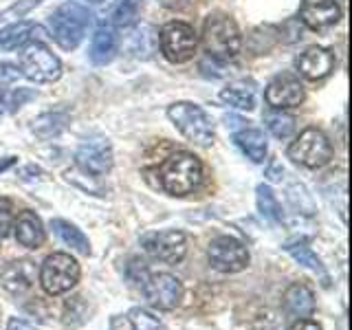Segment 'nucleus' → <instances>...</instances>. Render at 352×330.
I'll return each mask as SVG.
<instances>
[{
	"mask_svg": "<svg viewBox=\"0 0 352 330\" xmlns=\"http://www.w3.org/2000/svg\"><path fill=\"white\" fill-rule=\"evenodd\" d=\"M159 183L170 196H187L203 183V163L192 152H174L159 168Z\"/></svg>",
	"mask_w": 352,
	"mask_h": 330,
	"instance_id": "obj_1",
	"label": "nucleus"
},
{
	"mask_svg": "<svg viewBox=\"0 0 352 330\" xmlns=\"http://www.w3.org/2000/svg\"><path fill=\"white\" fill-rule=\"evenodd\" d=\"M91 22H93V14L88 11V7H84L82 3H75V0H69V3L60 5L51 14L49 18L51 36L58 42L60 49L73 51L86 38Z\"/></svg>",
	"mask_w": 352,
	"mask_h": 330,
	"instance_id": "obj_2",
	"label": "nucleus"
},
{
	"mask_svg": "<svg viewBox=\"0 0 352 330\" xmlns=\"http://www.w3.org/2000/svg\"><path fill=\"white\" fill-rule=\"evenodd\" d=\"M203 47L209 58L234 60L242 49V36L236 20L227 14L207 16L203 25Z\"/></svg>",
	"mask_w": 352,
	"mask_h": 330,
	"instance_id": "obj_3",
	"label": "nucleus"
},
{
	"mask_svg": "<svg viewBox=\"0 0 352 330\" xmlns=\"http://www.w3.org/2000/svg\"><path fill=\"white\" fill-rule=\"evenodd\" d=\"M18 69H20V75H25L31 82L49 84V82L60 80L62 62L47 44L33 40V42H27L25 47H20Z\"/></svg>",
	"mask_w": 352,
	"mask_h": 330,
	"instance_id": "obj_4",
	"label": "nucleus"
},
{
	"mask_svg": "<svg viewBox=\"0 0 352 330\" xmlns=\"http://www.w3.org/2000/svg\"><path fill=\"white\" fill-rule=\"evenodd\" d=\"M168 117L181 135L196 146H212L214 143V121L201 106L192 102H176L168 108Z\"/></svg>",
	"mask_w": 352,
	"mask_h": 330,
	"instance_id": "obj_5",
	"label": "nucleus"
},
{
	"mask_svg": "<svg viewBox=\"0 0 352 330\" xmlns=\"http://www.w3.org/2000/svg\"><path fill=\"white\" fill-rule=\"evenodd\" d=\"M289 159L308 170L324 168L333 159V143L319 128H306L289 146Z\"/></svg>",
	"mask_w": 352,
	"mask_h": 330,
	"instance_id": "obj_6",
	"label": "nucleus"
},
{
	"mask_svg": "<svg viewBox=\"0 0 352 330\" xmlns=\"http://www.w3.org/2000/svg\"><path fill=\"white\" fill-rule=\"evenodd\" d=\"M82 269L71 253H51L40 267V284L49 295H64L80 282Z\"/></svg>",
	"mask_w": 352,
	"mask_h": 330,
	"instance_id": "obj_7",
	"label": "nucleus"
},
{
	"mask_svg": "<svg viewBox=\"0 0 352 330\" xmlns=\"http://www.w3.org/2000/svg\"><path fill=\"white\" fill-rule=\"evenodd\" d=\"M159 49L163 58L172 64L190 62L198 49V36L192 25L183 20H172L159 31Z\"/></svg>",
	"mask_w": 352,
	"mask_h": 330,
	"instance_id": "obj_8",
	"label": "nucleus"
},
{
	"mask_svg": "<svg viewBox=\"0 0 352 330\" xmlns=\"http://www.w3.org/2000/svg\"><path fill=\"white\" fill-rule=\"evenodd\" d=\"M207 258L209 264L220 273H240L249 264V251L245 242L234 236H218L209 242Z\"/></svg>",
	"mask_w": 352,
	"mask_h": 330,
	"instance_id": "obj_9",
	"label": "nucleus"
},
{
	"mask_svg": "<svg viewBox=\"0 0 352 330\" xmlns=\"http://www.w3.org/2000/svg\"><path fill=\"white\" fill-rule=\"evenodd\" d=\"M141 247L152 260L179 264L187 253V236L176 229L152 231V234H146L141 238Z\"/></svg>",
	"mask_w": 352,
	"mask_h": 330,
	"instance_id": "obj_10",
	"label": "nucleus"
},
{
	"mask_svg": "<svg viewBox=\"0 0 352 330\" xmlns=\"http://www.w3.org/2000/svg\"><path fill=\"white\" fill-rule=\"evenodd\" d=\"M146 302L157 311H172L183 300V284L172 273H152L141 284Z\"/></svg>",
	"mask_w": 352,
	"mask_h": 330,
	"instance_id": "obj_11",
	"label": "nucleus"
},
{
	"mask_svg": "<svg viewBox=\"0 0 352 330\" xmlns=\"http://www.w3.org/2000/svg\"><path fill=\"white\" fill-rule=\"evenodd\" d=\"M75 163L84 174L99 179L113 168V146L102 137L86 139L75 152Z\"/></svg>",
	"mask_w": 352,
	"mask_h": 330,
	"instance_id": "obj_12",
	"label": "nucleus"
},
{
	"mask_svg": "<svg viewBox=\"0 0 352 330\" xmlns=\"http://www.w3.org/2000/svg\"><path fill=\"white\" fill-rule=\"evenodd\" d=\"M264 99H267L269 108H295L304 102V86L300 77L293 73H280L264 88Z\"/></svg>",
	"mask_w": 352,
	"mask_h": 330,
	"instance_id": "obj_13",
	"label": "nucleus"
},
{
	"mask_svg": "<svg viewBox=\"0 0 352 330\" xmlns=\"http://www.w3.org/2000/svg\"><path fill=\"white\" fill-rule=\"evenodd\" d=\"M341 18V9L337 0H302L300 5V20L308 29L324 31L335 27Z\"/></svg>",
	"mask_w": 352,
	"mask_h": 330,
	"instance_id": "obj_14",
	"label": "nucleus"
},
{
	"mask_svg": "<svg viewBox=\"0 0 352 330\" xmlns=\"http://www.w3.org/2000/svg\"><path fill=\"white\" fill-rule=\"evenodd\" d=\"M295 66L304 80L317 82V80H324V77L330 75V71H333V66H335V55L328 49L317 47L315 44V47H308L297 55Z\"/></svg>",
	"mask_w": 352,
	"mask_h": 330,
	"instance_id": "obj_15",
	"label": "nucleus"
},
{
	"mask_svg": "<svg viewBox=\"0 0 352 330\" xmlns=\"http://www.w3.org/2000/svg\"><path fill=\"white\" fill-rule=\"evenodd\" d=\"M33 282H36V267H33L29 260L9 262L7 267L0 271V286L16 297L29 293Z\"/></svg>",
	"mask_w": 352,
	"mask_h": 330,
	"instance_id": "obj_16",
	"label": "nucleus"
},
{
	"mask_svg": "<svg viewBox=\"0 0 352 330\" xmlns=\"http://www.w3.org/2000/svg\"><path fill=\"white\" fill-rule=\"evenodd\" d=\"M14 231H16V240L18 245L27 247V249H40L44 245V225L36 212H20L18 220H14Z\"/></svg>",
	"mask_w": 352,
	"mask_h": 330,
	"instance_id": "obj_17",
	"label": "nucleus"
},
{
	"mask_svg": "<svg viewBox=\"0 0 352 330\" xmlns=\"http://www.w3.org/2000/svg\"><path fill=\"white\" fill-rule=\"evenodd\" d=\"M119 49V38H117V31L110 27V25H102L95 36L91 40V51H88V58L95 66H106L115 60Z\"/></svg>",
	"mask_w": 352,
	"mask_h": 330,
	"instance_id": "obj_18",
	"label": "nucleus"
},
{
	"mask_svg": "<svg viewBox=\"0 0 352 330\" xmlns=\"http://www.w3.org/2000/svg\"><path fill=\"white\" fill-rule=\"evenodd\" d=\"M234 141L249 161H253V163L267 161L269 143H267V137H264V132L260 128H242L240 132L234 135Z\"/></svg>",
	"mask_w": 352,
	"mask_h": 330,
	"instance_id": "obj_19",
	"label": "nucleus"
},
{
	"mask_svg": "<svg viewBox=\"0 0 352 330\" xmlns=\"http://www.w3.org/2000/svg\"><path fill=\"white\" fill-rule=\"evenodd\" d=\"M284 308L291 317L304 319L315 311V295L306 284H293L284 293Z\"/></svg>",
	"mask_w": 352,
	"mask_h": 330,
	"instance_id": "obj_20",
	"label": "nucleus"
},
{
	"mask_svg": "<svg viewBox=\"0 0 352 330\" xmlns=\"http://www.w3.org/2000/svg\"><path fill=\"white\" fill-rule=\"evenodd\" d=\"M159 49V31L152 25H139L128 38V51L137 60H150Z\"/></svg>",
	"mask_w": 352,
	"mask_h": 330,
	"instance_id": "obj_21",
	"label": "nucleus"
},
{
	"mask_svg": "<svg viewBox=\"0 0 352 330\" xmlns=\"http://www.w3.org/2000/svg\"><path fill=\"white\" fill-rule=\"evenodd\" d=\"M220 99H223V104H227L231 108L253 110L256 108V86L245 80L229 82L223 91H220Z\"/></svg>",
	"mask_w": 352,
	"mask_h": 330,
	"instance_id": "obj_22",
	"label": "nucleus"
},
{
	"mask_svg": "<svg viewBox=\"0 0 352 330\" xmlns=\"http://www.w3.org/2000/svg\"><path fill=\"white\" fill-rule=\"evenodd\" d=\"M38 27L29 20H16L9 22L0 29V49L3 51H16L31 40V33H36Z\"/></svg>",
	"mask_w": 352,
	"mask_h": 330,
	"instance_id": "obj_23",
	"label": "nucleus"
},
{
	"mask_svg": "<svg viewBox=\"0 0 352 330\" xmlns=\"http://www.w3.org/2000/svg\"><path fill=\"white\" fill-rule=\"evenodd\" d=\"M51 229L55 231V236H58L66 247L82 253V256H88V253H91V242H88V238L82 234V229H77L73 223H69V220L55 218V220H51Z\"/></svg>",
	"mask_w": 352,
	"mask_h": 330,
	"instance_id": "obj_24",
	"label": "nucleus"
},
{
	"mask_svg": "<svg viewBox=\"0 0 352 330\" xmlns=\"http://www.w3.org/2000/svg\"><path fill=\"white\" fill-rule=\"evenodd\" d=\"M264 126H267V130L275 139L286 141L289 137H293V132L297 128V119L291 113H286V110L269 108L264 113Z\"/></svg>",
	"mask_w": 352,
	"mask_h": 330,
	"instance_id": "obj_25",
	"label": "nucleus"
},
{
	"mask_svg": "<svg viewBox=\"0 0 352 330\" xmlns=\"http://www.w3.org/2000/svg\"><path fill=\"white\" fill-rule=\"evenodd\" d=\"M69 115L62 113V110H53V113H42L40 117L33 119V132L40 139H53L62 135L69 126Z\"/></svg>",
	"mask_w": 352,
	"mask_h": 330,
	"instance_id": "obj_26",
	"label": "nucleus"
},
{
	"mask_svg": "<svg viewBox=\"0 0 352 330\" xmlns=\"http://www.w3.org/2000/svg\"><path fill=\"white\" fill-rule=\"evenodd\" d=\"M143 0H117L110 11V27L113 29H130L137 25L141 16Z\"/></svg>",
	"mask_w": 352,
	"mask_h": 330,
	"instance_id": "obj_27",
	"label": "nucleus"
},
{
	"mask_svg": "<svg viewBox=\"0 0 352 330\" xmlns=\"http://www.w3.org/2000/svg\"><path fill=\"white\" fill-rule=\"evenodd\" d=\"M284 249L289 251L297 262L304 264L306 269H311L313 273H317L319 278H322L324 286H328V284H330V278H328V273H326V269H324L322 260H319V258L315 256L311 247L304 245V242H297V245H293V242H289V245H286Z\"/></svg>",
	"mask_w": 352,
	"mask_h": 330,
	"instance_id": "obj_28",
	"label": "nucleus"
},
{
	"mask_svg": "<svg viewBox=\"0 0 352 330\" xmlns=\"http://www.w3.org/2000/svg\"><path fill=\"white\" fill-rule=\"evenodd\" d=\"M256 201H258V212L271 220V223H282V207L278 203V198H275L273 190L269 185H258L256 190Z\"/></svg>",
	"mask_w": 352,
	"mask_h": 330,
	"instance_id": "obj_29",
	"label": "nucleus"
},
{
	"mask_svg": "<svg viewBox=\"0 0 352 330\" xmlns=\"http://www.w3.org/2000/svg\"><path fill=\"white\" fill-rule=\"evenodd\" d=\"M29 99H36V93L29 88H14V91H0V117L16 113L20 106H25Z\"/></svg>",
	"mask_w": 352,
	"mask_h": 330,
	"instance_id": "obj_30",
	"label": "nucleus"
},
{
	"mask_svg": "<svg viewBox=\"0 0 352 330\" xmlns=\"http://www.w3.org/2000/svg\"><path fill=\"white\" fill-rule=\"evenodd\" d=\"M128 322L132 330H161V322L146 308H132L128 315Z\"/></svg>",
	"mask_w": 352,
	"mask_h": 330,
	"instance_id": "obj_31",
	"label": "nucleus"
},
{
	"mask_svg": "<svg viewBox=\"0 0 352 330\" xmlns=\"http://www.w3.org/2000/svg\"><path fill=\"white\" fill-rule=\"evenodd\" d=\"M42 0H18L16 5H11L9 9H5L3 14H0V22H16L18 18L27 16L33 7H38Z\"/></svg>",
	"mask_w": 352,
	"mask_h": 330,
	"instance_id": "obj_32",
	"label": "nucleus"
},
{
	"mask_svg": "<svg viewBox=\"0 0 352 330\" xmlns=\"http://www.w3.org/2000/svg\"><path fill=\"white\" fill-rule=\"evenodd\" d=\"M14 229V205L9 198H0V238H7Z\"/></svg>",
	"mask_w": 352,
	"mask_h": 330,
	"instance_id": "obj_33",
	"label": "nucleus"
},
{
	"mask_svg": "<svg viewBox=\"0 0 352 330\" xmlns=\"http://www.w3.org/2000/svg\"><path fill=\"white\" fill-rule=\"evenodd\" d=\"M201 71L207 77H225L229 75V60H216L205 55V60L201 62Z\"/></svg>",
	"mask_w": 352,
	"mask_h": 330,
	"instance_id": "obj_34",
	"label": "nucleus"
},
{
	"mask_svg": "<svg viewBox=\"0 0 352 330\" xmlns=\"http://www.w3.org/2000/svg\"><path fill=\"white\" fill-rule=\"evenodd\" d=\"M18 77H20V69H18L16 64L0 62V88L18 82Z\"/></svg>",
	"mask_w": 352,
	"mask_h": 330,
	"instance_id": "obj_35",
	"label": "nucleus"
},
{
	"mask_svg": "<svg viewBox=\"0 0 352 330\" xmlns=\"http://www.w3.org/2000/svg\"><path fill=\"white\" fill-rule=\"evenodd\" d=\"M289 330H322V326H319L317 322H311V319H297L295 324H291Z\"/></svg>",
	"mask_w": 352,
	"mask_h": 330,
	"instance_id": "obj_36",
	"label": "nucleus"
},
{
	"mask_svg": "<svg viewBox=\"0 0 352 330\" xmlns=\"http://www.w3.org/2000/svg\"><path fill=\"white\" fill-rule=\"evenodd\" d=\"M7 330H36V326H31L29 322H25V319H20V317H11Z\"/></svg>",
	"mask_w": 352,
	"mask_h": 330,
	"instance_id": "obj_37",
	"label": "nucleus"
},
{
	"mask_svg": "<svg viewBox=\"0 0 352 330\" xmlns=\"http://www.w3.org/2000/svg\"><path fill=\"white\" fill-rule=\"evenodd\" d=\"M16 157H7V159H3V161H0V174H3L5 170H9L11 168V165H16Z\"/></svg>",
	"mask_w": 352,
	"mask_h": 330,
	"instance_id": "obj_38",
	"label": "nucleus"
},
{
	"mask_svg": "<svg viewBox=\"0 0 352 330\" xmlns=\"http://www.w3.org/2000/svg\"><path fill=\"white\" fill-rule=\"evenodd\" d=\"M86 3H91V5H99V3H104V0H86Z\"/></svg>",
	"mask_w": 352,
	"mask_h": 330,
	"instance_id": "obj_39",
	"label": "nucleus"
}]
</instances>
